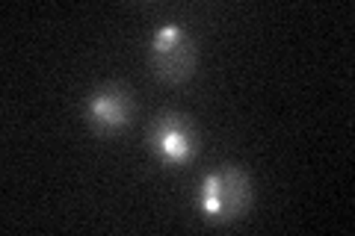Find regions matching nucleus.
Returning <instances> with one entry per match:
<instances>
[{
    "label": "nucleus",
    "mask_w": 355,
    "mask_h": 236,
    "mask_svg": "<svg viewBox=\"0 0 355 236\" xmlns=\"http://www.w3.org/2000/svg\"><path fill=\"white\" fill-rule=\"evenodd\" d=\"M252 204V181L234 165L207 174L198 186V210L210 221H234Z\"/></svg>",
    "instance_id": "obj_1"
},
{
    "label": "nucleus",
    "mask_w": 355,
    "mask_h": 236,
    "mask_svg": "<svg viewBox=\"0 0 355 236\" xmlns=\"http://www.w3.org/2000/svg\"><path fill=\"white\" fill-rule=\"evenodd\" d=\"M151 148L169 165L190 163L193 154H196V133L190 127V121L184 116H178V112L160 116L151 127Z\"/></svg>",
    "instance_id": "obj_3"
},
{
    "label": "nucleus",
    "mask_w": 355,
    "mask_h": 236,
    "mask_svg": "<svg viewBox=\"0 0 355 236\" xmlns=\"http://www.w3.org/2000/svg\"><path fill=\"white\" fill-rule=\"evenodd\" d=\"M151 65L163 80H187L196 65V44L181 24H160L151 36Z\"/></svg>",
    "instance_id": "obj_2"
},
{
    "label": "nucleus",
    "mask_w": 355,
    "mask_h": 236,
    "mask_svg": "<svg viewBox=\"0 0 355 236\" xmlns=\"http://www.w3.org/2000/svg\"><path fill=\"white\" fill-rule=\"evenodd\" d=\"M86 112L98 133H119L133 116V98L119 86H104L89 98Z\"/></svg>",
    "instance_id": "obj_4"
}]
</instances>
